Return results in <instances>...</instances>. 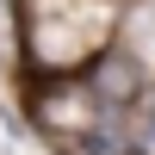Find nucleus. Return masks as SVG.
<instances>
[{
  "label": "nucleus",
  "instance_id": "1",
  "mask_svg": "<svg viewBox=\"0 0 155 155\" xmlns=\"http://www.w3.org/2000/svg\"><path fill=\"white\" fill-rule=\"evenodd\" d=\"M31 50H25V0H0V74H25Z\"/></svg>",
  "mask_w": 155,
  "mask_h": 155
}]
</instances>
